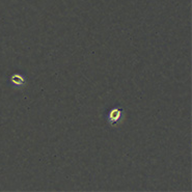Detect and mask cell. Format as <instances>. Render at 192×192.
Instances as JSON below:
<instances>
[{
  "instance_id": "2",
  "label": "cell",
  "mask_w": 192,
  "mask_h": 192,
  "mask_svg": "<svg viewBox=\"0 0 192 192\" xmlns=\"http://www.w3.org/2000/svg\"><path fill=\"white\" fill-rule=\"evenodd\" d=\"M12 81H13V82H16V83H19V82H21V81H22V79H21V78H19L18 76H15V77L12 78Z\"/></svg>"
},
{
  "instance_id": "1",
  "label": "cell",
  "mask_w": 192,
  "mask_h": 192,
  "mask_svg": "<svg viewBox=\"0 0 192 192\" xmlns=\"http://www.w3.org/2000/svg\"><path fill=\"white\" fill-rule=\"evenodd\" d=\"M121 110H118V109H116V110H113L111 113H110V119H112V121H115L117 118H118V116H119V112H120Z\"/></svg>"
}]
</instances>
